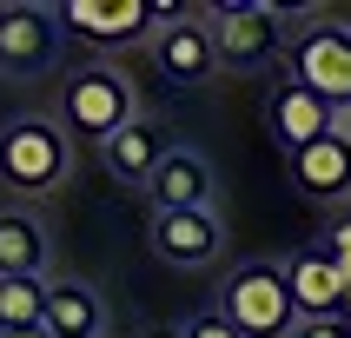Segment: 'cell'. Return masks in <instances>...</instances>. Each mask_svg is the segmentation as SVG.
<instances>
[{
	"label": "cell",
	"mask_w": 351,
	"mask_h": 338,
	"mask_svg": "<svg viewBox=\"0 0 351 338\" xmlns=\"http://www.w3.org/2000/svg\"><path fill=\"white\" fill-rule=\"evenodd\" d=\"M66 173H73V146L60 133V119L20 113L0 126V179H7V193H20V199L60 193Z\"/></svg>",
	"instance_id": "obj_1"
},
{
	"label": "cell",
	"mask_w": 351,
	"mask_h": 338,
	"mask_svg": "<svg viewBox=\"0 0 351 338\" xmlns=\"http://www.w3.org/2000/svg\"><path fill=\"white\" fill-rule=\"evenodd\" d=\"M219 312L232 318L245 338H292L298 332V305H292V278L278 258H245L219 278Z\"/></svg>",
	"instance_id": "obj_2"
},
{
	"label": "cell",
	"mask_w": 351,
	"mask_h": 338,
	"mask_svg": "<svg viewBox=\"0 0 351 338\" xmlns=\"http://www.w3.org/2000/svg\"><path fill=\"white\" fill-rule=\"evenodd\" d=\"M60 119H66L80 139H93V146L126 133V126H133V86H126V73H119V67H99V60L93 67H73L66 86H60Z\"/></svg>",
	"instance_id": "obj_3"
},
{
	"label": "cell",
	"mask_w": 351,
	"mask_h": 338,
	"mask_svg": "<svg viewBox=\"0 0 351 338\" xmlns=\"http://www.w3.org/2000/svg\"><path fill=\"white\" fill-rule=\"evenodd\" d=\"M292 86L325 99L332 113H351V27L345 20H312L292 40Z\"/></svg>",
	"instance_id": "obj_4"
},
{
	"label": "cell",
	"mask_w": 351,
	"mask_h": 338,
	"mask_svg": "<svg viewBox=\"0 0 351 338\" xmlns=\"http://www.w3.org/2000/svg\"><path fill=\"white\" fill-rule=\"evenodd\" d=\"M60 60V20L53 7H0V73L34 80Z\"/></svg>",
	"instance_id": "obj_5"
},
{
	"label": "cell",
	"mask_w": 351,
	"mask_h": 338,
	"mask_svg": "<svg viewBox=\"0 0 351 338\" xmlns=\"http://www.w3.org/2000/svg\"><path fill=\"white\" fill-rule=\"evenodd\" d=\"M285 173L312 206H345L351 199V133L332 126L325 139H312L305 153H285Z\"/></svg>",
	"instance_id": "obj_6"
},
{
	"label": "cell",
	"mask_w": 351,
	"mask_h": 338,
	"mask_svg": "<svg viewBox=\"0 0 351 338\" xmlns=\"http://www.w3.org/2000/svg\"><path fill=\"white\" fill-rule=\"evenodd\" d=\"M285 278H292V305L298 318H345L351 312V278L325 245H305V252L285 258Z\"/></svg>",
	"instance_id": "obj_7"
},
{
	"label": "cell",
	"mask_w": 351,
	"mask_h": 338,
	"mask_svg": "<svg viewBox=\"0 0 351 338\" xmlns=\"http://www.w3.org/2000/svg\"><path fill=\"white\" fill-rule=\"evenodd\" d=\"M272 47H278L272 0H232V7H219V20H213V53H219V67H258Z\"/></svg>",
	"instance_id": "obj_8"
},
{
	"label": "cell",
	"mask_w": 351,
	"mask_h": 338,
	"mask_svg": "<svg viewBox=\"0 0 351 338\" xmlns=\"http://www.w3.org/2000/svg\"><path fill=\"white\" fill-rule=\"evenodd\" d=\"M53 20L93 47H126L153 27V0H60Z\"/></svg>",
	"instance_id": "obj_9"
},
{
	"label": "cell",
	"mask_w": 351,
	"mask_h": 338,
	"mask_svg": "<svg viewBox=\"0 0 351 338\" xmlns=\"http://www.w3.org/2000/svg\"><path fill=\"white\" fill-rule=\"evenodd\" d=\"M146 193H153V213H213L219 179H213V166H206V153L166 146V159H159V173H153Z\"/></svg>",
	"instance_id": "obj_10"
},
{
	"label": "cell",
	"mask_w": 351,
	"mask_h": 338,
	"mask_svg": "<svg viewBox=\"0 0 351 338\" xmlns=\"http://www.w3.org/2000/svg\"><path fill=\"white\" fill-rule=\"evenodd\" d=\"M146 239H153V252L166 258V265H213V258L226 252L219 213H153Z\"/></svg>",
	"instance_id": "obj_11"
},
{
	"label": "cell",
	"mask_w": 351,
	"mask_h": 338,
	"mask_svg": "<svg viewBox=\"0 0 351 338\" xmlns=\"http://www.w3.org/2000/svg\"><path fill=\"white\" fill-rule=\"evenodd\" d=\"M153 60H159V73L173 80V86H199V80H213L219 73L213 27H206V20H173V27H159Z\"/></svg>",
	"instance_id": "obj_12"
},
{
	"label": "cell",
	"mask_w": 351,
	"mask_h": 338,
	"mask_svg": "<svg viewBox=\"0 0 351 338\" xmlns=\"http://www.w3.org/2000/svg\"><path fill=\"white\" fill-rule=\"evenodd\" d=\"M265 119H272V133L285 153H305L312 139H325L338 126V113L325 106V99H312L305 86H292V80H278L272 86V106H265Z\"/></svg>",
	"instance_id": "obj_13"
},
{
	"label": "cell",
	"mask_w": 351,
	"mask_h": 338,
	"mask_svg": "<svg viewBox=\"0 0 351 338\" xmlns=\"http://www.w3.org/2000/svg\"><path fill=\"white\" fill-rule=\"evenodd\" d=\"M47 332L53 338H99L106 332L99 292L80 285V278H53V285H47Z\"/></svg>",
	"instance_id": "obj_14"
},
{
	"label": "cell",
	"mask_w": 351,
	"mask_h": 338,
	"mask_svg": "<svg viewBox=\"0 0 351 338\" xmlns=\"http://www.w3.org/2000/svg\"><path fill=\"white\" fill-rule=\"evenodd\" d=\"M99 159H106V173L119 179V186H153L159 159H166V146H159V133L146 126V119H133L126 133H113L106 146H99Z\"/></svg>",
	"instance_id": "obj_15"
},
{
	"label": "cell",
	"mask_w": 351,
	"mask_h": 338,
	"mask_svg": "<svg viewBox=\"0 0 351 338\" xmlns=\"http://www.w3.org/2000/svg\"><path fill=\"white\" fill-rule=\"evenodd\" d=\"M47 226L34 213H0V278H40L47 272Z\"/></svg>",
	"instance_id": "obj_16"
},
{
	"label": "cell",
	"mask_w": 351,
	"mask_h": 338,
	"mask_svg": "<svg viewBox=\"0 0 351 338\" xmlns=\"http://www.w3.org/2000/svg\"><path fill=\"white\" fill-rule=\"evenodd\" d=\"M47 325V285L40 278H0V332Z\"/></svg>",
	"instance_id": "obj_17"
},
{
	"label": "cell",
	"mask_w": 351,
	"mask_h": 338,
	"mask_svg": "<svg viewBox=\"0 0 351 338\" xmlns=\"http://www.w3.org/2000/svg\"><path fill=\"white\" fill-rule=\"evenodd\" d=\"M179 338H245V332H239V325L219 312V305H206V312H193L186 325H179Z\"/></svg>",
	"instance_id": "obj_18"
},
{
	"label": "cell",
	"mask_w": 351,
	"mask_h": 338,
	"mask_svg": "<svg viewBox=\"0 0 351 338\" xmlns=\"http://www.w3.org/2000/svg\"><path fill=\"white\" fill-rule=\"evenodd\" d=\"M325 252H332L338 265H345V278H351V213H345V219H332V226H325Z\"/></svg>",
	"instance_id": "obj_19"
},
{
	"label": "cell",
	"mask_w": 351,
	"mask_h": 338,
	"mask_svg": "<svg viewBox=\"0 0 351 338\" xmlns=\"http://www.w3.org/2000/svg\"><path fill=\"white\" fill-rule=\"evenodd\" d=\"M292 338H351V325H345V318H298Z\"/></svg>",
	"instance_id": "obj_20"
},
{
	"label": "cell",
	"mask_w": 351,
	"mask_h": 338,
	"mask_svg": "<svg viewBox=\"0 0 351 338\" xmlns=\"http://www.w3.org/2000/svg\"><path fill=\"white\" fill-rule=\"evenodd\" d=\"M0 338H53L47 325H27V332H0Z\"/></svg>",
	"instance_id": "obj_21"
},
{
	"label": "cell",
	"mask_w": 351,
	"mask_h": 338,
	"mask_svg": "<svg viewBox=\"0 0 351 338\" xmlns=\"http://www.w3.org/2000/svg\"><path fill=\"white\" fill-rule=\"evenodd\" d=\"M139 338H179V332H139Z\"/></svg>",
	"instance_id": "obj_22"
},
{
	"label": "cell",
	"mask_w": 351,
	"mask_h": 338,
	"mask_svg": "<svg viewBox=\"0 0 351 338\" xmlns=\"http://www.w3.org/2000/svg\"><path fill=\"white\" fill-rule=\"evenodd\" d=\"M338 126H345V133H351V113H338Z\"/></svg>",
	"instance_id": "obj_23"
},
{
	"label": "cell",
	"mask_w": 351,
	"mask_h": 338,
	"mask_svg": "<svg viewBox=\"0 0 351 338\" xmlns=\"http://www.w3.org/2000/svg\"><path fill=\"white\" fill-rule=\"evenodd\" d=\"M345 325H351V312H345Z\"/></svg>",
	"instance_id": "obj_24"
}]
</instances>
